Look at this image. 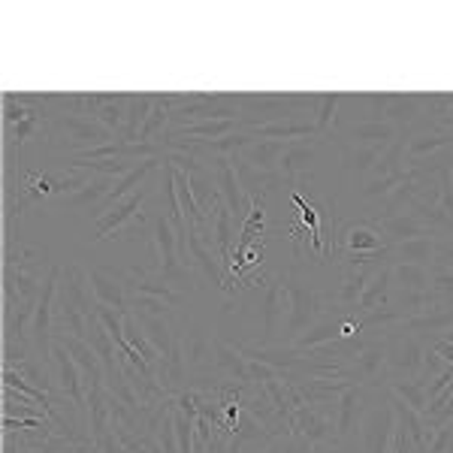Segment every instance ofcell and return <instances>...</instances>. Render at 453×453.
Returning <instances> with one entry per match:
<instances>
[{
  "mask_svg": "<svg viewBox=\"0 0 453 453\" xmlns=\"http://www.w3.org/2000/svg\"><path fill=\"white\" fill-rule=\"evenodd\" d=\"M91 305H97L88 290V273L76 263H67L61 269V288H58L55 305V333H67L88 342V318L94 314Z\"/></svg>",
  "mask_w": 453,
  "mask_h": 453,
  "instance_id": "6da1fadb",
  "label": "cell"
},
{
  "mask_svg": "<svg viewBox=\"0 0 453 453\" xmlns=\"http://www.w3.org/2000/svg\"><path fill=\"white\" fill-rule=\"evenodd\" d=\"M49 145L55 151H64L70 157L82 155L88 149H97V145L115 142L121 136H115L112 130H106L97 119H82V115H70V112H55L49 121Z\"/></svg>",
  "mask_w": 453,
  "mask_h": 453,
  "instance_id": "7a4b0ae2",
  "label": "cell"
},
{
  "mask_svg": "<svg viewBox=\"0 0 453 453\" xmlns=\"http://www.w3.org/2000/svg\"><path fill=\"white\" fill-rule=\"evenodd\" d=\"M281 288H284V296H288V320H284V326H281V342H284V348H290L309 326H314L324 318L326 303L318 290L303 284L294 273L281 275Z\"/></svg>",
  "mask_w": 453,
  "mask_h": 453,
  "instance_id": "3957f363",
  "label": "cell"
},
{
  "mask_svg": "<svg viewBox=\"0 0 453 453\" xmlns=\"http://www.w3.org/2000/svg\"><path fill=\"white\" fill-rule=\"evenodd\" d=\"M49 375H52L55 393L67 396L73 405L88 418V387H85V375L79 369V363L73 360V354L61 345L58 339H52V348H49Z\"/></svg>",
  "mask_w": 453,
  "mask_h": 453,
  "instance_id": "277c9868",
  "label": "cell"
},
{
  "mask_svg": "<svg viewBox=\"0 0 453 453\" xmlns=\"http://www.w3.org/2000/svg\"><path fill=\"white\" fill-rule=\"evenodd\" d=\"M188 269H191L206 288H218V290H224V294H233V281H230V275H226L221 257H218L215 248H211L206 239H203V233L194 230V226H188Z\"/></svg>",
  "mask_w": 453,
  "mask_h": 453,
  "instance_id": "5b68a950",
  "label": "cell"
},
{
  "mask_svg": "<svg viewBox=\"0 0 453 453\" xmlns=\"http://www.w3.org/2000/svg\"><path fill=\"white\" fill-rule=\"evenodd\" d=\"M426 345L411 333L387 335V375L390 381H418Z\"/></svg>",
  "mask_w": 453,
  "mask_h": 453,
  "instance_id": "8992f818",
  "label": "cell"
},
{
  "mask_svg": "<svg viewBox=\"0 0 453 453\" xmlns=\"http://www.w3.org/2000/svg\"><path fill=\"white\" fill-rule=\"evenodd\" d=\"M206 164L211 166V173H215V185H218V194H221L224 206L230 209L233 221H236L239 230H242V224L248 221V215H251V209H254V200L242 191V185H239V175L233 170V160L218 155V157H209Z\"/></svg>",
  "mask_w": 453,
  "mask_h": 453,
  "instance_id": "52a82bcc",
  "label": "cell"
},
{
  "mask_svg": "<svg viewBox=\"0 0 453 453\" xmlns=\"http://www.w3.org/2000/svg\"><path fill=\"white\" fill-rule=\"evenodd\" d=\"M393 433H396V414L387 393L384 405L369 408L360 423V453H393Z\"/></svg>",
  "mask_w": 453,
  "mask_h": 453,
  "instance_id": "ba28073f",
  "label": "cell"
},
{
  "mask_svg": "<svg viewBox=\"0 0 453 453\" xmlns=\"http://www.w3.org/2000/svg\"><path fill=\"white\" fill-rule=\"evenodd\" d=\"M179 354L188 369V378L209 375L211 357H215V335H209L196 324H181L179 326Z\"/></svg>",
  "mask_w": 453,
  "mask_h": 453,
  "instance_id": "9c48e42d",
  "label": "cell"
},
{
  "mask_svg": "<svg viewBox=\"0 0 453 453\" xmlns=\"http://www.w3.org/2000/svg\"><path fill=\"white\" fill-rule=\"evenodd\" d=\"M350 381L360 387H387L390 375H387V339H366L360 354L348 363Z\"/></svg>",
  "mask_w": 453,
  "mask_h": 453,
  "instance_id": "30bf717a",
  "label": "cell"
},
{
  "mask_svg": "<svg viewBox=\"0 0 453 453\" xmlns=\"http://www.w3.org/2000/svg\"><path fill=\"white\" fill-rule=\"evenodd\" d=\"M290 435L303 438V441L311 444V448H333V444H342L339 433H335V420L309 405H299L294 411Z\"/></svg>",
  "mask_w": 453,
  "mask_h": 453,
  "instance_id": "8fae6325",
  "label": "cell"
},
{
  "mask_svg": "<svg viewBox=\"0 0 453 453\" xmlns=\"http://www.w3.org/2000/svg\"><path fill=\"white\" fill-rule=\"evenodd\" d=\"M88 290L97 305L115 311H127V275L112 266L88 269Z\"/></svg>",
  "mask_w": 453,
  "mask_h": 453,
  "instance_id": "7c38bea8",
  "label": "cell"
},
{
  "mask_svg": "<svg viewBox=\"0 0 453 453\" xmlns=\"http://www.w3.org/2000/svg\"><path fill=\"white\" fill-rule=\"evenodd\" d=\"M260 320H263V345H273L275 335L281 333L284 320H288V296H284L281 288V275H269L266 284H263Z\"/></svg>",
  "mask_w": 453,
  "mask_h": 453,
  "instance_id": "4fadbf2b",
  "label": "cell"
},
{
  "mask_svg": "<svg viewBox=\"0 0 453 453\" xmlns=\"http://www.w3.org/2000/svg\"><path fill=\"white\" fill-rule=\"evenodd\" d=\"M366 387L350 384L335 402V433H339L342 444H350V438L360 429L363 418H366Z\"/></svg>",
  "mask_w": 453,
  "mask_h": 453,
  "instance_id": "5bb4252c",
  "label": "cell"
},
{
  "mask_svg": "<svg viewBox=\"0 0 453 453\" xmlns=\"http://www.w3.org/2000/svg\"><path fill=\"white\" fill-rule=\"evenodd\" d=\"M142 200H145V188L134 191L130 196H124L121 203H115L106 215H100L94 221V242H104V239H112L115 233H121L127 224H134L140 218V209H142Z\"/></svg>",
  "mask_w": 453,
  "mask_h": 453,
  "instance_id": "9a60e30c",
  "label": "cell"
},
{
  "mask_svg": "<svg viewBox=\"0 0 453 453\" xmlns=\"http://www.w3.org/2000/svg\"><path fill=\"white\" fill-rule=\"evenodd\" d=\"M339 251H342V257H348V254L363 257V254H390V248L384 245L378 226L363 224V221H350V224H345V230L339 233Z\"/></svg>",
  "mask_w": 453,
  "mask_h": 453,
  "instance_id": "2e32d148",
  "label": "cell"
},
{
  "mask_svg": "<svg viewBox=\"0 0 453 453\" xmlns=\"http://www.w3.org/2000/svg\"><path fill=\"white\" fill-rule=\"evenodd\" d=\"M453 149V130L441 127V124H429V127L418 130V134L408 136L405 142V166L418 164V160H426L433 155H441V151Z\"/></svg>",
  "mask_w": 453,
  "mask_h": 453,
  "instance_id": "e0dca14e",
  "label": "cell"
},
{
  "mask_svg": "<svg viewBox=\"0 0 453 453\" xmlns=\"http://www.w3.org/2000/svg\"><path fill=\"white\" fill-rule=\"evenodd\" d=\"M318 142L320 140L288 142V151H284L279 160V175L290 188H296L303 179H309V170L318 164Z\"/></svg>",
  "mask_w": 453,
  "mask_h": 453,
  "instance_id": "ac0fdd59",
  "label": "cell"
},
{
  "mask_svg": "<svg viewBox=\"0 0 453 453\" xmlns=\"http://www.w3.org/2000/svg\"><path fill=\"white\" fill-rule=\"evenodd\" d=\"M130 318L136 320L142 335L160 354V360L175 357V350H179V326H175L170 318H151V314H136V311H130Z\"/></svg>",
  "mask_w": 453,
  "mask_h": 453,
  "instance_id": "d6986e66",
  "label": "cell"
},
{
  "mask_svg": "<svg viewBox=\"0 0 453 453\" xmlns=\"http://www.w3.org/2000/svg\"><path fill=\"white\" fill-rule=\"evenodd\" d=\"M211 369L221 381L230 384H251L248 378V357L242 348L224 342L221 335H215V357H211Z\"/></svg>",
  "mask_w": 453,
  "mask_h": 453,
  "instance_id": "ffe728a7",
  "label": "cell"
},
{
  "mask_svg": "<svg viewBox=\"0 0 453 453\" xmlns=\"http://www.w3.org/2000/svg\"><path fill=\"white\" fill-rule=\"evenodd\" d=\"M127 294H142V296H155L160 303H166L170 309H179L181 303H185L188 294H181V290L170 288L164 279H157L151 269H140L134 266L127 273Z\"/></svg>",
  "mask_w": 453,
  "mask_h": 453,
  "instance_id": "44dd1931",
  "label": "cell"
},
{
  "mask_svg": "<svg viewBox=\"0 0 453 453\" xmlns=\"http://www.w3.org/2000/svg\"><path fill=\"white\" fill-rule=\"evenodd\" d=\"M342 318H345V311L335 309V318L333 314H324V318L318 320L314 326H309L299 339L290 345L294 354H311V350H320L326 345H333V342L342 339Z\"/></svg>",
  "mask_w": 453,
  "mask_h": 453,
  "instance_id": "7402d4cb",
  "label": "cell"
},
{
  "mask_svg": "<svg viewBox=\"0 0 453 453\" xmlns=\"http://www.w3.org/2000/svg\"><path fill=\"white\" fill-rule=\"evenodd\" d=\"M236 130H242V121H196V124H188V127L173 130L164 140L206 145V142H215V140H224V136L236 134Z\"/></svg>",
  "mask_w": 453,
  "mask_h": 453,
  "instance_id": "603a6c76",
  "label": "cell"
},
{
  "mask_svg": "<svg viewBox=\"0 0 453 453\" xmlns=\"http://www.w3.org/2000/svg\"><path fill=\"white\" fill-rule=\"evenodd\" d=\"M390 290H393V263H378L369 269V281L363 290L360 309L357 311H375L390 305Z\"/></svg>",
  "mask_w": 453,
  "mask_h": 453,
  "instance_id": "cb8c5ba5",
  "label": "cell"
},
{
  "mask_svg": "<svg viewBox=\"0 0 453 453\" xmlns=\"http://www.w3.org/2000/svg\"><path fill=\"white\" fill-rule=\"evenodd\" d=\"M366 281H369V269H348V273L342 275L335 294H326L324 303L326 305L333 303L339 311H357L360 309L363 290H366Z\"/></svg>",
  "mask_w": 453,
  "mask_h": 453,
  "instance_id": "d4e9b609",
  "label": "cell"
},
{
  "mask_svg": "<svg viewBox=\"0 0 453 453\" xmlns=\"http://www.w3.org/2000/svg\"><path fill=\"white\" fill-rule=\"evenodd\" d=\"M378 230H381V239H384L387 248L411 242V239H420V236H433V233H429L426 226L411 215V211H402V215H393V218H381V221H378Z\"/></svg>",
  "mask_w": 453,
  "mask_h": 453,
  "instance_id": "484cf974",
  "label": "cell"
},
{
  "mask_svg": "<svg viewBox=\"0 0 453 453\" xmlns=\"http://www.w3.org/2000/svg\"><path fill=\"white\" fill-rule=\"evenodd\" d=\"M233 170H236L239 175V185H242V191L251 196V200H257V196H266L273 188H279L281 185V175L279 173H260V170H254L251 164L242 157V155H233Z\"/></svg>",
  "mask_w": 453,
  "mask_h": 453,
  "instance_id": "4316f807",
  "label": "cell"
},
{
  "mask_svg": "<svg viewBox=\"0 0 453 453\" xmlns=\"http://www.w3.org/2000/svg\"><path fill=\"white\" fill-rule=\"evenodd\" d=\"M342 130H345L348 145H390L399 136V130L390 121H354Z\"/></svg>",
  "mask_w": 453,
  "mask_h": 453,
  "instance_id": "83f0119b",
  "label": "cell"
},
{
  "mask_svg": "<svg viewBox=\"0 0 453 453\" xmlns=\"http://www.w3.org/2000/svg\"><path fill=\"white\" fill-rule=\"evenodd\" d=\"M423 109H426V94H393V104L387 109V121L405 134V127H414L426 115Z\"/></svg>",
  "mask_w": 453,
  "mask_h": 453,
  "instance_id": "f1b7e54d",
  "label": "cell"
},
{
  "mask_svg": "<svg viewBox=\"0 0 453 453\" xmlns=\"http://www.w3.org/2000/svg\"><path fill=\"white\" fill-rule=\"evenodd\" d=\"M448 330H453V309L448 305H438L433 311L405 320V333L418 335V339H441Z\"/></svg>",
  "mask_w": 453,
  "mask_h": 453,
  "instance_id": "f546056e",
  "label": "cell"
},
{
  "mask_svg": "<svg viewBox=\"0 0 453 453\" xmlns=\"http://www.w3.org/2000/svg\"><path fill=\"white\" fill-rule=\"evenodd\" d=\"M157 104V94H130V104H127V119H124V130H121V140L124 142H140V134L149 121L151 109Z\"/></svg>",
  "mask_w": 453,
  "mask_h": 453,
  "instance_id": "4dcf8cb0",
  "label": "cell"
},
{
  "mask_svg": "<svg viewBox=\"0 0 453 453\" xmlns=\"http://www.w3.org/2000/svg\"><path fill=\"white\" fill-rule=\"evenodd\" d=\"M438 251V236H420L411 242L390 248V263H414V266H433Z\"/></svg>",
  "mask_w": 453,
  "mask_h": 453,
  "instance_id": "1f68e13d",
  "label": "cell"
},
{
  "mask_svg": "<svg viewBox=\"0 0 453 453\" xmlns=\"http://www.w3.org/2000/svg\"><path fill=\"white\" fill-rule=\"evenodd\" d=\"M387 151V145H342V166L348 175H366Z\"/></svg>",
  "mask_w": 453,
  "mask_h": 453,
  "instance_id": "d6a6232c",
  "label": "cell"
},
{
  "mask_svg": "<svg viewBox=\"0 0 453 453\" xmlns=\"http://www.w3.org/2000/svg\"><path fill=\"white\" fill-rule=\"evenodd\" d=\"M288 151V142H273V140H260V142H251L245 151H239L254 170L260 173H279V160L281 155Z\"/></svg>",
  "mask_w": 453,
  "mask_h": 453,
  "instance_id": "836d02e7",
  "label": "cell"
},
{
  "mask_svg": "<svg viewBox=\"0 0 453 453\" xmlns=\"http://www.w3.org/2000/svg\"><path fill=\"white\" fill-rule=\"evenodd\" d=\"M112 185H115V179H109V175H94L82 191L73 194V196H64V200H58V203H61V206H67V209H85V206L97 209L100 203L109 196V191H112Z\"/></svg>",
  "mask_w": 453,
  "mask_h": 453,
  "instance_id": "e575fe53",
  "label": "cell"
},
{
  "mask_svg": "<svg viewBox=\"0 0 453 453\" xmlns=\"http://www.w3.org/2000/svg\"><path fill=\"white\" fill-rule=\"evenodd\" d=\"M393 281H396L399 294H429V266L393 263Z\"/></svg>",
  "mask_w": 453,
  "mask_h": 453,
  "instance_id": "d590c367",
  "label": "cell"
},
{
  "mask_svg": "<svg viewBox=\"0 0 453 453\" xmlns=\"http://www.w3.org/2000/svg\"><path fill=\"white\" fill-rule=\"evenodd\" d=\"M360 318V326L363 330H381L387 335H393L396 330H405V314L393 305H384V309H375V311H357Z\"/></svg>",
  "mask_w": 453,
  "mask_h": 453,
  "instance_id": "8d00e7d4",
  "label": "cell"
},
{
  "mask_svg": "<svg viewBox=\"0 0 453 453\" xmlns=\"http://www.w3.org/2000/svg\"><path fill=\"white\" fill-rule=\"evenodd\" d=\"M405 142L408 136H396V142L387 145V151L378 157V164L372 166V179H387V175H396L405 170Z\"/></svg>",
  "mask_w": 453,
  "mask_h": 453,
  "instance_id": "74e56055",
  "label": "cell"
},
{
  "mask_svg": "<svg viewBox=\"0 0 453 453\" xmlns=\"http://www.w3.org/2000/svg\"><path fill=\"white\" fill-rule=\"evenodd\" d=\"M387 390H390L396 399L405 402V405L411 408V411H418L420 418H426V414H429L426 390H423L418 381H390V384H387Z\"/></svg>",
  "mask_w": 453,
  "mask_h": 453,
  "instance_id": "f35d334b",
  "label": "cell"
},
{
  "mask_svg": "<svg viewBox=\"0 0 453 453\" xmlns=\"http://www.w3.org/2000/svg\"><path fill=\"white\" fill-rule=\"evenodd\" d=\"M127 104H130V94H112V100H109V104L97 112V121L104 124L106 130H112L115 136H121V130H124Z\"/></svg>",
  "mask_w": 453,
  "mask_h": 453,
  "instance_id": "ab89813d",
  "label": "cell"
},
{
  "mask_svg": "<svg viewBox=\"0 0 453 453\" xmlns=\"http://www.w3.org/2000/svg\"><path fill=\"white\" fill-rule=\"evenodd\" d=\"M342 94H318V106H314V124H318L320 136H326L333 130L335 119H339Z\"/></svg>",
  "mask_w": 453,
  "mask_h": 453,
  "instance_id": "60d3db41",
  "label": "cell"
},
{
  "mask_svg": "<svg viewBox=\"0 0 453 453\" xmlns=\"http://www.w3.org/2000/svg\"><path fill=\"white\" fill-rule=\"evenodd\" d=\"M429 294H433L438 303L453 309V273H448V269H441V266H429Z\"/></svg>",
  "mask_w": 453,
  "mask_h": 453,
  "instance_id": "b9f144b4",
  "label": "cell"
},
{
  "mask_svg": "<svg viewBox=\"0 0 453 453\" xmlns=\"http://www.w3.org/2000/svg\"><path fill=\"white\" fill-rule=\"evenodd\" d=\"M402 181H405V170L396 175H387V179H372L369 185L363 188V200H387Z\"/></svg>",
  "mask_w": 453,
  "mask_h": 453,
  "instance_id": "7bdbcfd3",
  "label": "cell"
},
{
  "mask_svg": "<svg viewBox=\"0 0 453 453\" xmlns=\"http://www.w3.org/2000/svg\"><path fill=\"white\" fill-rule=\"evenodd\" d=\"M127 311L136 314H151V318H166L173 309L166 303H160L155 296H142V294H127Z\"/></svg>",
  "mask_w": 453,
  "mask_h": 453,
  "instance_id": "ee69618b",
  "label": "cell"
},
{
  "mask_svg": "<svg viewBox=\"0 0 453 453\" xmlns=\"http://www.w3.org/2000/svg\"><path fill=\"white\" fill-rule=\"evenodd\" d=\"M433 266H441V269H448V273H453V239H438Z\"/></svg>",
  "mask_w": 453,
  "mask_h": 453,
  "instance_id": "f6af8a7d",
  "label": "cell"
},
{
  "mask_svg": "<svg viewBox=\"0 0 453 453\" xmlns=\"http://www.w3.org/2000/svg\"><path fill=\"white\" fill-rule=\"evenodd\" d=\"M393 453H420L418 448H414L411 435L405 433L402 423H396V433H393Z\"/></svg>",
  "mask_w": 453,
  "mask_h": 453,
  "instance_id": "bcb514c9",
  "label": "cell"
},
{
  "mask_svg": "<svg viewBox=\"0 0 453 453\" xmlns=\"http://www.w3.org/2000/svg\"><path fill=\"white\" fill-rule=\"evenodd\" d=\"M429 350H435V354L441 357V360L448 363V366H453V345H450L448 339H435V342H433V348H429Z\"/></svg>",
  "mask_w": 453,
  "mask_h": 453,
  "instance_id": "7dc6e473",
  "label": "cell"
},
{
  "mask_svg": "<svg viewBox=\"0 0 453 453\" xmlns=\"http://www.w3.org/2000/svg\"><path fill=\"white\" fill-rule=\"evenodd\" d=\"M441 339H448V342H450V345H453V330H448V333H444V335H441Z\"/></svg>",
  "mask_w": 453,
  "mask_h": 453,
  "instance_id": "c3c4849f",
  "label": "cell"
}]
</instances>
